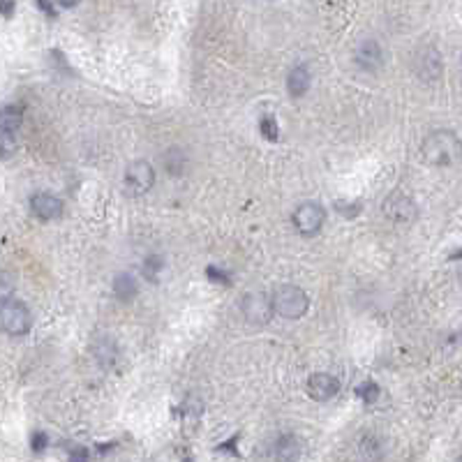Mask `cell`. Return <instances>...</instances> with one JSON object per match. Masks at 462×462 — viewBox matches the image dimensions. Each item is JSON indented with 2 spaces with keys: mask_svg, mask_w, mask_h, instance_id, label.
<instances>
[{
  "mask_svg": "<svg viewBox=\"0 0 462 462\" xmlns=\"http://www.w3.org/2000/svg\"><path fill=\"white\" fill-rule=\"evenodd\" d=\"M458 151H460L458 136L453 132H444V130L430 134L423 141V146H421V155L432 166H448L458 157Z\"/></svg>",
  "mask_w": 462,
  "mask_h": 462,
  "instance_id": "obj_1",
  "label": "cell"
},
{
  "mask_svg": "<svg viewBox=\"0 0 462 462\" xmlns=\"http://www.w3.org/2000/svg\"><path fill=\"white\" fill-rule=\"evenodd\" d=\"M271 301H273V312L280 314V317H284V319H301L310 308L308 293L301 287H293V284H284V287H280Z\"/></svg>",
  "mask_w": 462,
  "mask_h": 462,
  "instance_id": "obj_2",
  "label": "cell"
},
{
  "mask_svg": "<svg viewBox=\"0 0 462 462\" xmlns=\"http://www.w3.org/2000/svg\"><path fill=\"white\" fill-rule=\"evenodd\" d=\"M33 326V317L31 310L24 301L19 298H5L0 303V328H3L7 336H26Z\"/></svg>",
  "mask_w": 462,
  "mask_h": 462,
  "instance_id": "obj_3",
  "label": "cell"
},
{
  "mask_svg": "<svg viewBox=\"0 0 462 462\" xmlns=\"http://www.w3.org/2000/svg\"><path fill=\"white\" fill-rule=\"evenodd\" d=\"M153 183H155V169L151 166V162L136 160L132 164H127L123 185H125V192L130 194V196L146 194V192L153 188Z\"/></svg>",
  "mask_w": 462,
  "mask_h": 462,
  "instance_id": "obj_4",
  "label": "cell"
},
{
  "mask_svg": "<svg viewBox=\"0 0 462 462\" xmlns=\"http://www.w3.org/2000/svg\"><path fill=\"white\" fill-rule=\"evenodd\" d=\"M384 215L391 222H398V224H409L416 220L418 209L411 196L402 194V192H393L384 199Z\"/></svg>",
  "mask_w": 462,
  "mask_h": 462,
  "instance_id": "obj_5",
  "label": "cell"
},
{
  "mask_svg": "<svg viewBox=\"0 0 462 462\" xmlns=\"http://www.w3.org/2000/svg\"><path fill=\"white\" fill-rule=\"evenodd\" d=\"M241 310H243V317L248 319L250 323H257V326H263L273 319V301L266 296V293H259V291H252L248 296L243 298L241 303Z\"/></svg>",
  "mask_w": 462,
  "mask_h": 462,
  "instance_id": "obj_6",
  "label": "cell"
},
{
  "mask_svg": "<svg viewBox=\"0 0 462 462\" xmlns=\"http://www.w3.org/2000/svg\"><path fill=\"white\" fill-rule=\"evenodd\" d=\"M323 222H326V211L321 209V204L306 201L293 213V224L303 236H314L323 227Z\"/></svg>",
  "mask_w": 462,
  "mask_h": 462,
  "instance_id": "obj_7",
  "label": "cell"
},
{
  "mask_svg": "<svg viewBox=\"0 0 462 462\" xmlns=\"http://www.w3.org/2000/svg\"><path fill=\"white\" fill-rule=\"evenodd\" d=\"M308 393L317 402H328L340 393V381L326 372H317L308 379Z\"/></svg>",
  "mask_w": 462,
  "mask_h": 462,
  "instance_id": "obj_8",
  "label": "cell"
},
{
  "mask_svg": "<svg viewBox=\"0 0 462 462\" xmlns=\"http://www.w3.org/2000/svg\"><path fill=\"white\" fill-rule=\"evenodd\" d=\"M31 211H33L35 218L49 222V220H56L58 215L63 213V201L54 194L42 192V194H35L31 199Z\"/></svg>",
  "mask_w": 462,
  "mask_h": 462,
  "instance_id": "obj_9",
  "label": "cell"
},
{
  "mask_svg": "<svg viewBox=\"0 0 462 462\" xmlns=\"http://www.w3.org/2000/svg\"><path fill=\"white\" fill-rule=\"evenodd\" d=\"M356 63L368 72H375L377 67L384 63V54H381V46L375 42V39H366L361 42L356 49Z\"/></svg>",
  "mask_w": 462,
  "mask_h": 462,
  "instance_id": "obj_10",
  "label": "cell"
},
{
  "mask_svg": "<svg viewBox=\"0 0 462 462\" xmlns=\"http://www.w3.org/2000/svg\"><path fill=\"white\" fill-rule=\"evenodd\" d=\"M310 81H312V76L308 72V67H293V70L289 72L287 76V91L291 97H303L308 91H310Z\"/></svg>",
  "mask_w": 462,
  "mask_h": 462,
  "instance_id": "obj_11",
  "label": "cell"
},
{
  "mask_svg": "<svg viewBox=\"0 0 462 462\" xmlns=\"http://www.w3.org/2000/svg\"><path fill=\"white\" fill-rule=\"evenodd\" d=\"M24 123V111L19 106L9 104L0 109V132H7V134H14L19 127Z\"/></svg>",
  "mask_w": 462,
  "mask_h": 462,
  "instance_id": "obj_12",
  "label": "cell"
},
{
  "mask_svg": "<svg viewBox=\"0 0 462 462\" xmlns=\"http://www.w3.org/2000/svg\"><path fill=\"white\" fill-rule=\"evenodd\" d=\"M114 293L121 301H132L136 296V282L130 273H121V275H116V280H114Z\"/></svg>",
  "mask_w": 462,
  "mask_h": 462,
  "instance_id": "obj_13",
  "label": "cell"
},
{
  "mask_svg": "<svg viewBox=\"0 0 462 462\" xmlns=\"http://www.w3.org/2000/svg\"><path fill=\"white\" fill-rule=\"evenodd\" d=\"M301 453V448H298V441L293 439V437H280L278 441V446H275V458H280V460H296Z\"/></svg>",
  "mask_w": 462,
  "mask_h": 462,
  "instance_id": "obj_14",
  "label": "cell"
},
{
  "mask_svg": "<svg viewBox=\"0 0 462 462\" xmlns=\"http://www.w3.org/2000/svg\"><path fill=\"white\" fill-rule=\"evenodd\" d=\"M356 396L366 402V405H372V402L379 398V386L375 384V381H366V384L356 388Z\"/></svg>",
  "mask_w": 462,
  "mask_h": 462,
  "instance_id": "obj_15",
  "label": "cell"
},
{
  "mask_svg": "<svg viewBox=\"0 0 462 462\" xmlns=\"http://www.w3.org/2000/svg\"><path fill=\"white\" fill-rule=\"evenodd\" d=\"M259 130L261 134L266 136L268 141H278V125H275V118L273 116H263L261 121H259Z\"/></svg>",
  "mask_w": 462,
  "mask_h": 462,
  "instance_id": "obj_16",
  "label": "cell"
},
{
  "mask_svg": "<svg viewBox=\"0 0 462 462\" xmlns=\"http://www.w3.org/2000/svg\"><path fill=\"white\" fill-rule=\"evenodd\" d=\"M206 273H209V278H213V282H220V284H229V278H227V273H220L215 266H209L206 268Z\"/></svg>",
  "mask_w": 462,
  "mask_h": 462,
  "instance_id": "obj_17",
  "label": "cell"
},
{
  "mask_svg": "<svg viewBox=\"0 0 462 462\" xmlns=\"http://www.w3.org/2000/svg\"><path fill=\"white\" fill-rule=\"evenodd\" d=\"M46 435L44 432H35L33 435V451H44L46 448Z\"/></svg>",
  "mask_w": 462,
  "mask_h": 462,
  "instance_id": "obj_18",
  "label": "cell"
},
{
  "mask_svg": "<svg viewBox=\"0 0 462 462\" xmlns=\"http://www.w3.org/2000/svg\"><path fill=\"white\" fill-rule=\"evenodd\" d=\"M157 268H162V261L157 259V257H153V259L146 261V268H144V271H146V275H151V278L155 280V271H157Z\"/></svg>",
  "mask_w": 462,
  "mask_h": 462,
  "instance_id": "obj_19",
  "label": "cell"
},
{
  "mask_svg": "<svg viewBox=\"0 0 462 462\" xmlns=\"http://www.w3.org/2000/svg\"><path fill=\"white\" fill-rule=\"evenodd\" d=\"M35 3H37V7L42 9L46 16H56V9L51 5V0H35Z\"/></svg>",
  "mask_w": 462,
  "mask_h": 462,
  "instance_id": "obj_20",
  "label": "cell"
},
{
  "mask_svg": "<svg viewBox=\"0 0 462 462\" xmlns=\"http://www.w3.org/2000/svg\"><path fill=\"white\" fill-rule=\"evenodd\" d=\"M0 14L12 16L14 14V0H0Z\"/></svg>",
  "mask_w": 462,
  "mask_h": 462,
  "instance_id": "obj_21",
  "label": "cell"
},
{
  "mask_svg": "<svg viewBox=\"0 0 462 462\" xmlns=\"http://www.w3.org/2000/svg\"><path fill=\"white\" fill-rule=\"evenodd\" d=\"M56 3L61 5V7H67V9H70V7H74V5L79 3V0H56Z\"/></svg>",
  "mask_w": 462,
  "mask_h": 462,
  "instance_id": "obj_22",
  "label": "cell"
}]
</instances>
